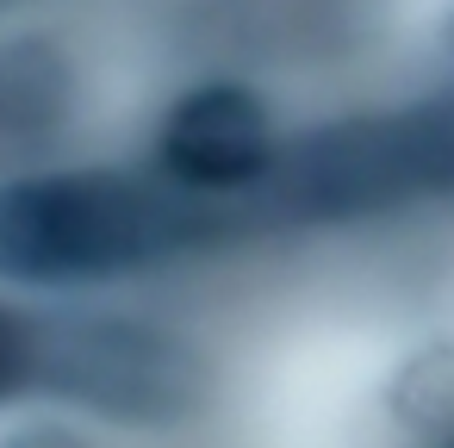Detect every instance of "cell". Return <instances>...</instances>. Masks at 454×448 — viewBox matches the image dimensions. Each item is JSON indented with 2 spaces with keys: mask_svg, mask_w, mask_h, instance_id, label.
<instances>
[{
  "mask_svg": "<svg viewBox=\"0 0 454 448\" xmlns=\"http://www.w3.org/2000/svg\"><path fill=\"white\" fill-rule=\"evenodd\" d=\"M243 206L193 200L162 175L119 169H63L0 187V280L7 287H100L206 243L243 237Z\"/></svg>",
  "mask_w": 454,
  "mask_h": 448,
  "instance_id": "cell-1",
  "label": "cell"
},
{
  "mask_svg": "<svg viewBox=\"0 0 454 448\" xmlns=\"http://www.w3.org/2000/svg\"><path fill=\"white\" fill-rule=\"evenodd\" d=\"M454 193V100L417 113H380L330 125L305 144H280L268 181L237 200L243 224H348Z\"/></svg>",
  "mask_w": 454,
  "mask_h": 448,
  "instance_id": "cell-2",
  "label": "cell"
},
{
  "mask_svg": "<svg viewBox=\"0 0 454 448\" xmlns=\"http://www.w3.org/2000/svg\"><path fill=\"white\" fill-rule=\"evenodd\" d=\"M113 423H181L206 405L212 367L193 342L131 318L38 324V380Z\"/></svg>",
  "mask_w": 454,
  "mask_h": 448,
  "instance_id": "cell-3",
  "label": "cell"
},
{
  "mask_svg": "<svg viewBox=\"0 0 454 448\" xmlns=\"http://www.w3.org/2000/svg\"><path fill=\"white\" fill-rule=\"evenodd\" d=\"M280 156L274 119L262 106V94L237 88V82H206L193 94H181L168 106V119L156 125V169L168 187L193 193V200H249L268 169Z\"/></svg>",
  "mask_w": 454,
  "mask_h": 448,
  "instance_id": "cell-4",
  "label": "cell"
},
{
  "mask_svg": "<svg viewBox=\"0 0 454 448\" xmlns=\"http://www.w3.org/2000/svg\"><path fill=\"white\" fill-rule=\"evenodd\" d=\"M392 417L417 436L454 442V349H423L392 380Z\"/></svg>",
  "mask_w": 454,
  "mask_h": 448,
  "instance_id": "cell-5",
  "label": "cell"
},
{
  "mask_svg": "<svg viewBox=\"0 0 454 448\" xmlns=\"http://www.w3.org/2000/svg\"><path fill=\"white\" fill-rule=\"evenodd\" d=\"M38 380V324L20 311H0V398L26 392Z\"/></svg>",
  "mask_w": 454,
  "mask_h": 448,
  "instance_id": "cell-6",
  "label": "cell"
},
{
  "mask_svg": "<svg viewBox=\"0 0 454 448\" xmlns=\"http://www.w3.org/2000/svg\"><path fill=\"white\" fill-rule=\"evenodd\" d=\"M7 448H88V442L69 436V429H26V436H13Z\"/></svg>",
  "mask_w": 454,
  "mask_h": 448,
  "instance_id": "cell-7",
  "label": "cell"
},
{
  "mask_svg": "<svg viewBox=\"0 0 454 448\" xmlns=\"http://www.w3.org/2000/svg\"><path fill=\"white\" fill-rule=\"evenodd\" d=\"M448 448H454V442H448Z\"/></svg>",
  "mask_w": 454,
  "mask_h": 448,
  "instance_id": "cell-8",
  "label": "cell"
}]
</instances>
